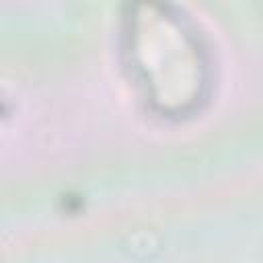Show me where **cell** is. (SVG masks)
<instances>
[{
    "instance_id": "obj_1",
    "label": "cell",
    "mask_w": 263,
    "mask_h": 263,
    "mask_svg": "<svg viewBox=\"0 0 263 263\" xmlns=\"http://www.w3.org/2000/svg\"><path fill=\"white\" fill-rule=\"evenodd\" d=\"M127 51L146 95L164 113H183L199 101L205 62L183 21L166 12L138 14L132 21Z\"/></svg>"
}]
</instances>
